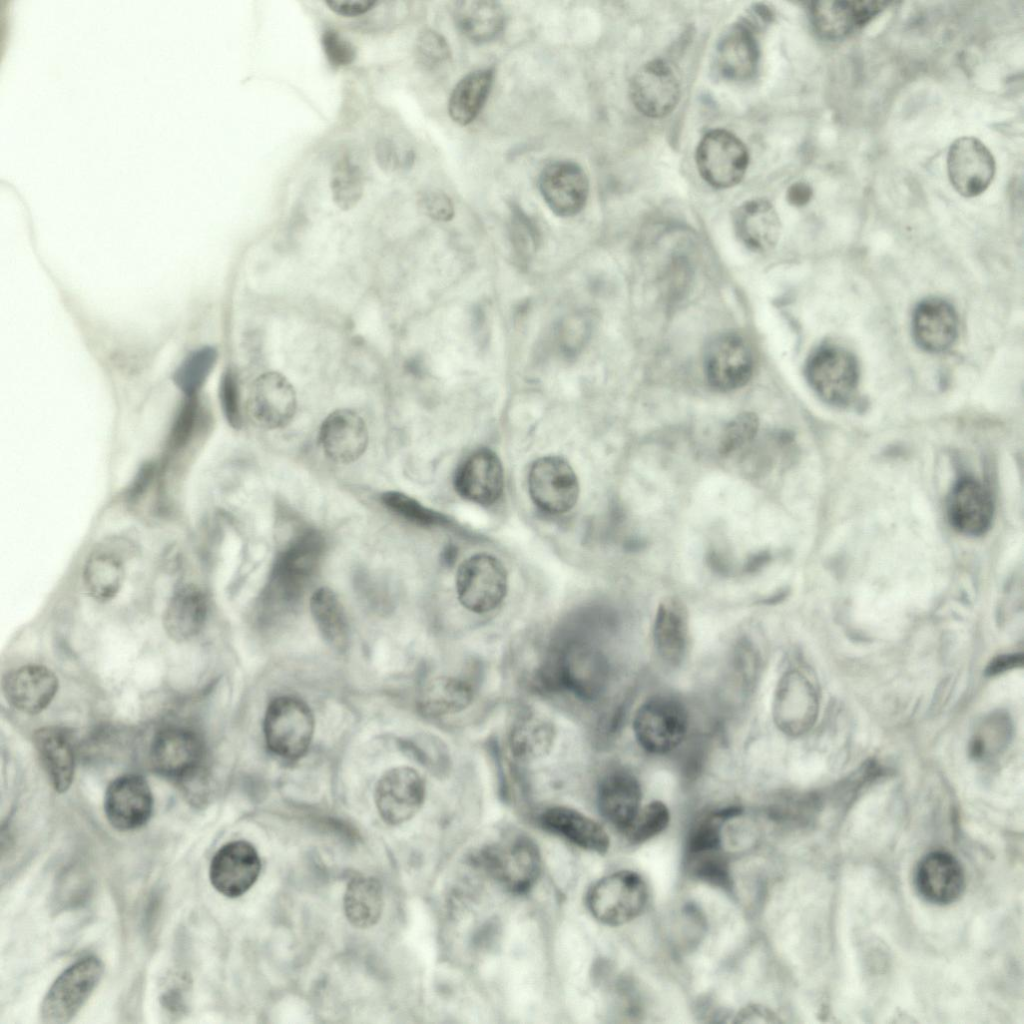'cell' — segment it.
Instances as JSON below:
<instances>
[{
  "label": "cell",
  "instance_id": "6da1fadb",
  "mask_svg": "<svg viewBox=\"0 0 1024 1024\" xmlns=\"http://www.w3.org/2000/svg\"><path fill=\"white\" fill-rule=\"evenodd\" d=\"M324 550L323 536L307 530L278 555L262 595L268 616L286 612L298 603L320 565Z\"/></svg>",
  "mask_w": 1024,
  "mask_h": 1024
},
{
  "label": "cell",
  "instance_id": "7a4b0ae2",
  "mask_svg": "<svg viewBox=\"0 0 1024 1024\" xmlns=\"http://www.w3.org/2000/svg\"><path fill=\"white\" fill-rule=\"evenodd\" d=\"M539 678L543 688L566 690L583 701H594L607 686L609 667L598 649L587 642L571 641L552 652Z\"/></svg>",
  "mask_w": 1024,
  "mask_h": 1024
},
{
  "label": "cell",
  "instance_id": "3957f363",
  "mask_svg": "<svg viewBox=\"0 0 1024 1024\" xmlns=\"http://www.w3.org/2000/svg\"><path fill=\"white\" fill-rule=\"evenodd\" d=\"M480 867L506 890L523 894L538 880L542 859L536 843L521 833H509L483 847Z\"/></svg>",
  "mask_w": 1024,
  "mask_h": 1024
},
{
  "label": "cell",
  "instance_id": "277c9868",
  "mask_svg": "<svg viewBox=\"0 0 1024 1024\" xmlns=\"http://www.w3.org/2000/svg\"><path fill=\"white\" fill-rule=\"evenodd\" d=\"M315 720L309 706L292 696H280L268 705L263 722L265 742L272 754L295 761L308 751Z\"/></svg>",
  "mask_w": 1024,
  "mask_h": 1024
},
{
  "label": "cell",
  "instance_id": "5b68a950",
  "mask_svg": "<svg viewBox=\"0 0 1024 1024\" xmlns=\"http://www.w3.org/2000/svg\"><path fill=\"white\" fill-rule=\"evenodd\" d=\"M648 889L633 871H617L595 882L588 890L586 904L592 916L608 926H620L637 918L645 909Z\"/></svg>",
  "mask_w": 1024,
  "mask_h": 1024
},
{
  "label": "cell",
  "instance_id": "8992f818",
  "mask_svg": "<svg viewBox=\"0 0 1024 1024\" xmlns=\"http://www.w3.org/2000/svg\"><path fill=\"white\" fill-rule=\"evenodd\" d=\"M688 726L689 717L683 703L667 695L646 700L638 707L633 719L638 744L654 755L666 754L677 748L685 739Z\"/></svg>",
  "mask_w": 1024,
  "mask_h": 1024
},
{
  "label": "cell",
  "instance_id": "52a82bcc",
  "mask_svg": "<svg viewBox=\"0 0 1024 1024\" xmlns=\"http://www.w3.org/2000/svg\"><path fill=\"white\" fill-rule=\"evenodd\" d=\"M103 963L95 956L77 960L52 983L43 998L40 1016L44 1023L69 1022L88 1000L103 974Z\"/></svg>",
  "mask_w": 1024,
  "mask_h": 1024
},
{
  "label": "cell",
  "instance_id": "ba28073f",
  "mask_svg": "<svg viewBox=\"0 0 1024 1024\" xmlns=\"http://www.w3.org/2000/svg\"><path fill=\"white\" fill-rule=\"evenodd\" d=\"M805 375L823 401L840 406L853 398L859 371L857 361L849 351L835 345H823L808 357Z\"/></svg>",
  "mask_w": 1024,
  "mask_h": 1024
},
{
  "label": "cell",
  "instance_id": "9c48e42d",
  "mask_svg": "<svg viewBox=\"0 0 1024 1024\" xmlns=\"http://www.w3.org/2000/svg\"><path fill=\"white\" fill-rule=\"evenodd\" d=\"M508 589L507 572L494 556L476 554L461 563L456 575L460 604L470 612L485 614L496 609Z\"/></svg>",
  "mask_w": 1024,
  "mask_h": 1024
},
{
  "label": "cell",
  "instance_id": "30bf717a",
  "mask_svg": "<svg viewBox=\"0 0 1024 1024\" xmlns=\"http://www.w3.org/2000/svg\"><path fill=\"white\" fill-rule=\"evenodd\" d=\"M205 749L200 736L191 729L169 727L152 740L150 760L160 775L190 783L202 777Z\"/></svg>",
  "mask_w": 1024,
  "mask_h": 1024
},
{
  "label": "cell",
  "instance_id": "8fae6325",
  "mask_svg": "<svg viewBox=\"0 0 1024 1024\" xmlns=\"http://www.w3.org/2000/svg\"><path fill=\"white\" fill-rule=\"evenodd\" d=\"M704 373L708 384L720 392L746 385L752 377L754 358L746 339L736 332L713 337L704 352Z\"/></svg>",
  "mask_w": 1024,
  "mask_h": 1024
},
{
  "label": "cell",
  "instance_id": "7c38bea8",
  "mask_svg": "<svg viewBox=\"0 0 1024 1024\" xmlns=\"http://www.w3.org/2000/svg\"><path fill=\"white\" fill-rule=\"evenodd\" d=\"M748 162V151L742 141L723 129L705 134L696 150L700 175L716 188L738 184L745 175Z\"/></svg>",
  "mask_w": 1024,
  "mask_h": 1024
},
{
  "label": "cell",
  "instance_id": "4fadbf2b",
  "mask_svg": "<svg viewBox=\"0 0 1024 1024\" xmlns=\"http://www.w3.org/2000/svg\"><path fill=\"white\" fill-rule=\"evenodd\" d=\"M528 491L534 504L550 514H561L574 507L579 483L571 465L562 457L537 459L528 474Z\"/></svg>",
  "mask_w": 1024,
  "mask_h": 1024
},
{
  "label": "cell",
  "instance_id": "5bb4252c",
  "mask_svg": "<svg viewBox=\"0 0 1024 1024\" xmlns=\"http://www.w3.org/2000/svg\"><path fill=\"white\" fill-rule=\"evenodd\" d=\"M296 409L295 389L281 373L268 371L253 381L246 412L256 426L268 430L282 428L291 422Z\"/></svg>",
  "mask_w": 1024,
  "mask_h": 1024
},
{
  "label": "cell",
  "instance_id": "9a60e30c",
  "mask_svg": "<svg viewBox=\"0 0 1024 1024\" xmlns=\"http://www.w3.org/2000/svg\"><path fill=\"white\" fill-rule=\"evenodd\" d=\"M426 784L412 767L398 766L385 772L375 788V803L381 818L390 825L410 820L422 807Z\"/></svg>",
  "mask_w": 1024,
  "mask_h": 1024
},
{
  "label": "cell",
  "instance_id": "2e32d148",
  "mask_svg": "<svg viewBox=\"0 0 1024 1024\" xmlns=\"http://www.w3.org/2000/svg\"><path fill=\"white\" fill-rule=\"evenodd\" d=\"M681 95L674 69L664 60L644 64L630 82V96L635 107L645 116L661 118L671 113Z\"/></svg>",
  "mask_w": 1024,
  "mask_h": 1024
},
{
  "label": "cell",
  "instance_id": "e0dca14e",
  "mask_svg": "<svg viewBox=\"0 0 1024 1024\" xmlns=\"http://www.w3.org/2000/svg\"><path fill=\"white\" fill-rule=\"evenodd\" d=\"M950 182L965 197L983 193L995 174V161L990 150L977 138L961 137L955 140L947 156Z\"/></svg>",
  "mask_w": 1024,
  "mask_h": 1024
},
{
  "label": "cell",
  "instance_id": "ac0fdd59",
  "mask_svg": "<svg viewBox=\"0 0 1024 1024\" xmlns=\"http://www.w3.org/2000/svg\"><path fill=\"white\" fill-rule=\"evenodd\" d=\"M104 811L117 830L131 831L144 826L153 811V795L146 780L135 774L114 779L105 792Z\"/></svg>",
  "mask_w": 1024,
  "mask_h": 1024
},
{
  "label": "cell",
  "instance_id": "d6986e66",
  "mask_svg": "<svg viewBox=\"0 0 1024 1024\" xmlns=\"http://www.w3.org/2000/svg\"><path fill=\"white\" fill-rule=\"evenodd\" d=\"M539 191L553 213L560 217L578 214L589 194V180L583 168L572 161L547 164L538 180Z\"/></svg>",
  "mask_w": 1024,
  "mask_h": 1024
},
{
  "label": "cell",
  "instance_id": "ffe728a7",
  "mask_svg": "<svg viewBox=\"0 0 1024 1024\" xmlns=\"http://www.w3.org/2000/svg\"><path fill=\"white\" fill-rule=\"evenodd\" d=\"M261 861L249 842L233 841L222 846L213 856L209 878L222 895L235 898L247 892L258 879Z\"/></svg>",
  "mask_w": 1024,
  "mask_h": 1024
},
{
  "label": "cell",
  "instance_id": "44dd1931",
  "mask_svg": "<svg viewBox=\"0 0 1024 1024\" xmlns=\"http://www.w3.org/2000/svg\"><path fill=\"white\" fill-rule=\"evenodd\" d=\"M817 699L811 683L795 670L787 671L779 680L773 700L774 722L782 732L798 735L813 723Z\"/></svg>",
  "mask_w": 1024,
  "mask_h": 1024
},
{
  "label": "cell",
  "instance_id": "7402d4cb",
  "mask_svg": "<svg viewBox=\"0 0 1024 1024\" xmlns=\"http://www.w3.org/2000/svg\"><path fill=\"white\" fill-rule=\"evenodd\" d=\"M914 882L919 895L927 902L947 905L962 895L965 889V874L953 855L944 851H933L918 862Z\"/></svg>",
  "mask_w": 1024,
  "mask_h": 1024
},
{
  "label": "cell",
  "instance_id": "603a6c76",
  "mask_svg": "<svg viewBox=\"0 0 1024 1024\" xmlns=\"http://www.w3.org/2000/svg\"><path fill=\"white\" fill-rule=\"evenodd\" d=\"M454 487L461 497L469 501L480 505L493 504L504 488L500 459L488 448L474 451L457 468Z\"/></svg>",
  "mask_w": 1024,
  "mask_h": 1024
},
{
  "label": "cell",
  "instance_id": "cb8c5ba5",
  "mask_svg": "<svg viewBox=\"0 0 1024 1024\" xmlns=\"http://www.w3.org/2000/svg\"><path fill=\"white\" fill-rule=\"evenodd\" d=\"M369 441L363 418L351 409H337L322 422L319 442L325 455L336 463L349 464L359 459Z\"/></svg>",
  "mask_w": 1024,
  "mask_h": 1024
},
{
  "label": "cell",
  "instance_id": "d4e9b609",
  "mask_svg": "<svg viewBox=\"0 0 1024 1024\" xmlns=\"http://www.w3.org/2000/svg\"><path fill=\"white\" fill-rule=\"evenodd\" d=\"M57 690V676L41 665L19 667L7 673L2 680V691L7 702L26 714L43 711Z\"/></svg>",
  "mask_w": 1024,
  "mask_h": 1024
},
{
  "label": "cell",
  "instance_id": "484cf974",
  "mask_svg": "<svg viewBox=\"0 0 1024 1024\" xmlns=\"http://www.w3.org/2000/svg\"><path fill=\"white\" fill-rule=\"evenodd\" d=\"M887 5L883 1H816L810 6L815 31L828 40H837L865 26Z\"/></svg>",
  "mask_w": 1024,
  "mask_h": 1024
},
{
  "label": "cell",
  "instance_id": "4316f807",
  "mask_svg": "<svg viewBox=\"0 0 1024 1024\" xmlns=\"http://www.w3.org/2000/svg\"><path fill=\"white\" fill-rule=\"evenodd\" d=\"M950 524L962 534L977 536L990 526L993 502L988 490L978 481L963 478L952 488L947 500Z\"/></svg>",
  "mask_w": 1024,
  "mask_h": 1024
},
{
  "label": "cell",
  "instance_id": "83f0119b",
  "mask_svg": "<svg viewBox=\"0 0 1024 1024\" xmlns=\"http://www.w3.org/2000/svg\"><path fill=\"white\" fill-rule=\"evenodd\" d=\"M642 790L638 779L624 769H613L600 780L597 805L603 818L623 832L641 807Z\"/></svg>",
  "mask_w": 1024,
  "mask_h": 1024
},
{
  "label": "cell",
  "instance_id": "f1b7e54d",
  "mask_svg": "<svg viewBox=\"0 0 1024 1024\" xmlns=\"http://www.w3.org/2000/svg\"><path fill=\"white\" fill-rule=\"evenodd\" d=\"M556 734L555 724L549 717L534 709H524L510 725V753L516 761L522 763L543 759L551 752Z\"/></svg>",
  "mask_w": 1024,
  "mask_h": 1024
},
{
  "label": "cell",
  "instance_id": "f546056e",
  "mask_svg": "<svg viewBox=\"0 0 1024 1024\" xmlns=\"http://www.w3.org/2000/svg\"><path fill=\"white\" fill-rule=\"evenodd\" d=\"M33 744L53 789L66 792L75 773V748L70 734L59 727H43L34 733Z\"/></svg>",
  "mask_w": 1024,
  "mask_h": 1024
},
{
  "label": "cell",
  "instance_id": "4dcf8cb0",
  "mask_svg": "<svg viewBox=\"0 0 1024 1024\" xmlns=\"http://www.w3.org/2000/svg\"><path fill=\"white\" fill-rule=\"evenodd\" d=\"M913 336L919 347L928 352L948 349L957 337L958 319L945 300L929 298L918 304L912 320Z\"/></svg>",
  "mask_w": 1024,
  "mask_h": 1024
},
{
  "label": "cell",
  "instance_id": "1f68e13d",
  "mask_svg": "<svg viewBox=\"0 0 1024 1024\" xmlns=\"http://www.w3.org/2000/svg\"><path fill=\"white\" fill-rule=\"evenodd\" d=\"M734 231L740 242L754 252H767L780 236V220L773 205L765 199L742 203L733 213Z\"/></svg>",
  "mask_w": 1024,
  "mask_h": 1024
},
{
  "label": "cell",
  "instance_id": "d6a6232c",
  "mask_svg": "<svg viewBox=\"0 0 1024 1024\" xmlns=\"http://www.w3.org/2000/svg\"><path fill=\"white\" fill-rule=\"evenodd\" d=\"M540 823L582 849L604 854L609 848V837L603 827L575 809L549 807L541 813Z\"/></svg>",
  "mask_w": 1024,
  "mask_h": 1024
},
{
  "label": "cell",
  "instance_id": "836d02e7",
  "mask_svg": "<svg viewBox=\"0 0 1024 1024\" xmlns=\"http://www.w3.org/2000/svg\"><path fill=\"white\" fill-rule=\"evenodd\" d=\"M207 614L204 592L191 584L181 586L170 597L164 611V629L174 641H187L202 630Z\"/></svg>",
  "mask_w": 1024,
  "mask_h": 1024
},
{
  "label": "cell",
  "instance_id": "e575fe53",
  "mask_svg": "<svg viewBox=\"0 0 1024 1024\" xmlns=\"http://www.w3.org/2000/svg\"><path fill=\"white\" fill-rule=\"evenodd\" d=\"M652 642L658 657L666 665H680L687 653L689 629L686 612L677 601L661 603L652 628Z\"/></svg>",
  "mask_w": 1024,
  "mask_h": 1024
},
{
  "label": "cell",
  "instance_id": "d590c367",
  "mask_svg": "<svg viewBox=\"0 0 1024 1024\" xmlns=\"http://www.w3.org/2000/svg\"><path fill=\"white\" fill-rule=\"evenodd\" d=\"M759 59L754 31L742 21L729 28L716 49L720 73L730 80H745L756 71Z\"/></svg>",
  "mask_w": 1024,
  "mask_h": 1024
},
{
  "label": "cell",
  "instance_id": "8d00e7d4",
  "mask_svg": "<svg viewBox=\"0 0 1024 1024\" xmlns=\"http://www.w3.org/2000/svg\"><path fill=\"white\" fill-rule=\"evenodd\" d=\"M474 696V685L467 678L444 674L426 683L420 693L418 707L425 717H446L464 711Z\"/></svg>",
  "mask_w": 1024,
  "mask_h": 1024
},
{
  "label": "cell",
  "instance_id": "74e56055",
  "mask_svg": "<svg viewBox=\"0 0 1024 1024\" xmlns=\"http://www.w3.org/2000/svg\"><path fill=\"white\" fill-rule=\"evenodd\" d=\"M452 14L459 31L468 40L478 44L496 39L506 24L504 9L498 2L490 0L455 2Z\"/></svg>",
  "mask_w": 1024,
  "mask_h": 1024
},
{
  "label": "cell",
  "instance_id": "f35d334b",
  "mask_svg": "<svg viewBox=\"0 0 1024 1024\" xmlns=\"http://www.w3.org/2000/svg\"><path fill=\"white\" fill-rule=\"evenodd\" d=\"M494 79L492 68L474 70L454 87L448 101V113L459 125L473 122L484 106Z\"/></svg>",
  "mask_w": 1024,
  "mask_h": 1024
},
{
  "label": "cell",
  "instance_id": "ab89813d",
  "mask_svg": "<svg viewBox=\"0 0 1024 1024\" xmlns=\"http://www.w3.org/2000/svg\"><path fill=\"white\" fill-rule=\"evenodd\" d=\"M310 610L324 640L337 650L349 641V625L343 606L333 590L320 587L310 598Z\"/></svg>",
  "mask_w": 1024,
  "mask_h": 1024
},
{
  "label": "cell",
  "instance_id": "60d3db41",
  "mask_svg": "<svg viewBox=\"0 0 1024 1024\" xmlns=\"http://www.w3.org/2000/svg\"><path fill=\"white\" fill-rule=\"evenodd\" d=\"M381 884L371 877H356L347 885L344 911L349 922L358 928L373 926L383 910Z\"/></svg>",
  "mask_w": 1024,
  "mask_h": 1024
},
{
  "label": "cell",
  "instance_id": "b9f144b4",
  "mask_svg": "<svg viewBox=\"0 0 1024 1024\" xmlns=\"http://www.w3.org/2000/svg\"><path fill=\"white\" fill-rule=\"evenodd\" d=\"M125 578L121 558L108 550H98L90 555L83 569V581L87 592L96 600L112 599L120 590Z\"/></svg>",
  "mask_w": 1024,
  "mask_h": 1024
},
{
  "label": "cell",
  "instance_id": "7bdbcfd3",
  "mask_svg": "<svg viewBox=\"0 0 1024 1024\" xmlns=\"http://www.w3.org/2000/svg\"><path fill=\"white\" fill-rule=\"evenodd\" d=\"M218 358L217 350L204 346L189 353L173 375L176 386L185 396L198 395L212 372Z\"/></svg>",
  "mask_w": 1024,
  "mask_h": 1024
},
{
  "label": "cell",
  "instance_id": "ee69618b",
  "mask_svg": "<svg viewBox=\"0 0 1024 1024\" xmlns=\"http://www.w3.org/2000/svg\"><path fill=\"white\" fill-rule=\"evenodd\" d=\"M332 198L342 210L357 205L363 193L362 173L350 160L339 161L333 169L330 181Z\"/></svg>",
  "mask_w": 1024,
  "mask_h": 1024
},
{
  "label": "cell",
  "instance_id": "f6af8a7d",
  "mask_svg": "<svg viewBox=\"0 0 1024 1024\" xmlns=\"http://www.w3.org/2000/svg\"><path fill=\"white\" fill-rule=\"evenodd\" d=\"M670 813L667 806L660 801H653L640 807L639 811L622 832L632 844L648 841L661 833L668 826Z\"/></svg>",
  "mask_w": 1024,
  "mask_h": 1024
},
{
  "label": "cell",
  "instance_id": "bcb514c9",
  "mask_svg": "<svg viewBox=\"0 0 1024 1024\" xmlns=\"http://www.w3.org/2000/svg\"><path fill=\"white\" fill-rule=\"evenodd\" d=\"M407 750L414 759L431 773L445 775L451 765L450 755L445 743L433 735H420L407 742Z\"/></svg>",
  "mask_w": 1024,
  "mask_h": 1024
},
{
  "label": "cell",
  "instance_id": "7dc6e473",
  "mask_svg": "<svg viewBox=\"0 0 1024 1024\" xmlns=\"http://www.w3.org/2000/svg\"><path fill=\"white\" fill-rule=\"evenodd\" d=\"M381 501L389 510L400 517L421 526L443 525L446 518L419 503L414 498L398 492L386 491L381 495Z\"/></svg>",
  "mask_w": 1024,
  "mask_h": 1024
},
{
  "label": "cell",
  "instance_id": "c3c4849f",
  "mask_svg": "<svg viewBox=\"0 0 1024 1024\" xmlns=\"http://www.w3.org/2000/svg\"><path fill=\"white\" fill-rule=\"evenodd\" d=\"M687 860L697 879L719 888H731L729 866L719 849L687 856Z\"/></svg>",
  "mask_w": 1024,
  "mask_h": 1024
},
{
  "label": "cell",
  "instance_id": "681fc988",
  "mask_svg": "<svg viewBox=\"0 0 1024 1024\" xmlns=\"http://www.w3.org/2000/svg\"><path fill=\"white\" fill-rule=\"evenodd\" d=\"M593 322L590 315L584 312L574 313L564 318L558 326V346L566 357L578 355L589 341Z\"/></svg>",
  "mask_w": 1024,
  "mask_h": 1024
},
{
  "label": "cell",
  "instance_id": "f907efd6",
  "mask_svg": "<svg viewBox=\"0 0 1024 1024\" xmlns=\"http://www.w3.org/2000/svg\"><path fill=\"white\" fill-rule=\"evenodd\" d=\"M512 246L521 260L529 259L540 243V233L532 219L518 206H513L510 220Z\"/></svg>",
  "mask_w": 1024,
  "mask_h": 1024
},
{
  "label": "cell",
  "instance_id": "816d5d0a",
  "mask_svg": "<svg viewBox=\"0 0 1024 1024\" xmlns=\"http://www.w3.org/2000/svg\"><path fill=\"white\" fill-rule=\"evenodd\" d=\"M759 419L753 412H742L733 418L725 427L719 451L729 455L751 442L757 434Z\"/></svg>",
  "mask_w": 1024,
  "mask_h": 1024
},
{
  "label": "cell",
  "instance_id": "f5cc1de1",
  "mask_svg": "<svg viewBox=\"0 0 1024 1024\" xmlns=\"http://www.w3.org/2000/svg\"><path fill=\"white\" fill-rule=\"evenodd\" d=\"M1010 723L1006 717L994 716L987 723H984L979 733L975 736L971 747L972 754L976 758H985L994 755L1009 739Z\"/></svg>",
  "mask_w": 1024,
  "mask_h": 1024
},
{
  "label": "cell",
  "instance_id": "db71d44e",
  "mask_svg": "<svg viewBox=\"0 0 1024 1024\" xmlns=\"http://www.w3.org/2000/svg\"><path fill=\"white\" fill-rule=\"evenodd\" d=\"M199 416L200 404L198 395L185 396L169 437V446L172 449H179L189 441L198 424Z\"/></svg>",
  "mask_w": 1024,
  "mask_h": 1024
},
{
  "label": "cell",
  "instance_id": "11a10c76",
  "mask_svg": "<svg viewBox=\"0 0 1024 1024\" xmlns=\"http://www.w3.org/2000/svg\"><path fill=\"white\" fill-rule=\"evenodd\" d=\"M219 399L227 422L233 428H240L242 425V410L239 384L237 375L230 368L221 377Z\"/></svg>",
  "mask_w": 1024,
  "mask_h": 1024
},
{
  "label": "cell",
  "instance_id": "9f6ffc18",
  "mask_svg": "<svg viewBox=\"0 0 1024 1024\" xmlns=\"http://www.w3.org/2000/svg\"><path fill=\"white\" fill-rule=\"evenodd\" d=\"M417 56L427 67H434L450 57V49L446 39L436 31L422 32L416 42Z\"/></svg>",
  "mask_w": 1024,
  "mask_h": 1024
},
{
  "label": "cell",
  "instance_id": "6f0895ef",
  "mask_svg": "<svg viewBox=\"0 0 1024 1024\" xmlns=\"http://www.w3.org/2000/svg\"><path fill=\"white\" fill-rule=\"evenodd\" d=\"M322 45L328 61L333 66H347L356 57L355 47L335 30H326L323 33Z\"/></svg>",
  "mask_w": 1024,
  "mask_h": 1024
},
{
  "label": "cell",
  "instance_id": "680465c9",
  "mask_svg": "<svg viewBox=\"0 0 1024 1024\" xmlns=\"http://www.w3.org/2000/svg\"><path fill=\"white\" fill-rule=\"evenodd\" d=\"M424 212L437 221H449L454 216L451 199L442 192H428L420 200Z\"/></svg>",
  "mask_w": 1024,
  "mask_h": 1024
},
{
  "label": "cell",
  "instance_id": "91938a15",
  "mask_svg": "<svg viewBox=\"0 0 1024 1024\" xmlns=\"http://www.w3.org/2000/svg\"><path fill=\"white\" fill-rule=\"evenodd\" d=\"M375 155L379 167L386 172L395 171L402 163H407L400 156L396 144L390 139L382 138L377 142Z\"/></svg>",
  "mask_w": 1024,
  "mask_h": 1024
},
{
  "label": "cell",
  "instance_id": "94428289",
  "mask_svg": "<svg viewBox=\"0 0 1024 1024\" xmlns=\"http://www.w3.org/2000/svg\"><path fill=\"white\" fill-rule=\"evenodd\" d=\"M375 0H328L326 5L336 14L354 17L365 14L376 5Z\"/></svg>",
  "mask_w": 1024,
  "mask_h": 1024
},
{
  "label": "cell",
  "instance_id": "6125c7cd",
  "mask_svg": "<svg viewBox=\"0 0 1024 1024\" xmlns=\"http://www.w3.org/2000/svg\"><path fill=\"white\" fill-rule=\"evenodd\" d=\"M735 1022H776V1015L765 1007L749 1006L742 1009Z\"/></svg>",
  "mask_w": 1024,
  "mask_h": 1024
},
{
  "label": "cell",
  "instance_id": "be15d7a7",
  "mask_svg": "<svg viewBox=\"0 0 1024 1024\" xmlns=\"http://www.w3.org/2000/svg\"><path fill=\"white\" fill-rule=\"evenodd\" d=\"M183 990V987L176 985L170 987L163 994L162 1003L170 1013L179 1014L184 1011L185 996L183 995Z\"/></svg>",
  "mask_w": 1024,
  "mask_h": 1024
},
{
  "label": "cell",
  "instance_id": "e7e4bbea",
  "mask_svg": "<svg viewBox=\"0 0 1024 1024\" xmlns=\"http://www.w3.org/2000/svg\"><path fill=\"white\" fill-rule=\"evenodd\" d=\"M812 197L811 187L804 182L792 184L787 191V199L794 206L807 204Z\"/></svg>",
  "mask_w": 1024,
  "mask_h": 1024
},
{
  "label": "cell",
  "instance_id": "03108f58",
  "mask_svg": "<svg viewBox=\"0 0 1024 1024\" xmlns=\"http://www.w3.org/2000/svg\"><path fill=\"white\" fill-rule=\"evenodd\" d=\"M1022 659V655H1010L999 657L998 659H995L993 662H991V665L988 667V672L990 674L1000 673L1009 668L1020 665L1022 663Z\"/></svg>",
  "mask_w": 1024,
  "mask_h": 1024
},
{
  "label": "cell",
  "instance_id": "003e7915",
  "mask_svg": "<svg viewBox=\"0 0 1024 1024\" xmlns=\"http://www.w3.org/2000/svg\"><path fill=\"white\" fill-rule=\"evenodd\" d=\"M769 559H770V555L767 552H761V553H759L757 555H754L747 562L746 570L749 571V572L756 571L757 569H759L760 567L765 565V563L768 562Z\"/></svg>",
  "mask_w": 1024,
  "mask_h": 1024
}]
</instances>
